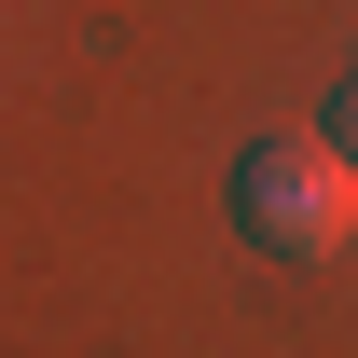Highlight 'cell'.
Wrapping results in <instances>:
<instances>
[{
    "instance_id": "obj_2",
    "label": "cell",
    "mask_w": 358,
    "mask_h": 358,
    "mask_svg": "<svg viewBox=\"0 0 358 358\" xmlns=\"http://www.w3.org/2000/svg\"><path fill=\"white\" fill-rule=\"evenodd\" d=\"M331 152H345V166H358V83L331 96Z\"/></svg>"
},
{
    "instance_id": "obj_1",
    "label": "cell",
    "mask_w": 358,
    "mask_h": 358,
    "mask_svg": "<svg viewBox=\"0 0 358 358\" xmlns=\"http://www.w3.org/2000/svg\"><path fill=\"white\" fill-rule=\"evenodd\" d=\"M234 234L248 248H275V262H331L358 234V166L331 152V138H248L234 152Z\"/></svg>"
}]
</instances>
